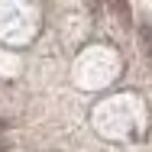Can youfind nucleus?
Here are the masks:
<instances>
[{"label":"nucleus","mask_w":152,"mask_h":152,"mask_svg":"<svg viewBox=\"0 0 152 152\" xmlns=\"http://www.w3.org/2000/svg\"><path fill=\"white\" fill-rule=\"evenodd\" d=\"M139 45L146 55H152V26H139Z\"/></svg>","instance_id":"nucleus-1"},{"label":"nucleus","mask_w":152,"mask_h":152,"mask_svg":"<svg viewBox=\"0 0 152 152\" xmlns=\"http://www.w3.org/2000/svg\"><path fill=\"white\" fill-rule=\"evenodd\" d=\"M113 13L120 16L123 23H129V3H113Z\"/></svg>","instance_id":"nucleus-2"},{"label":"nucleus","mask_w":152,"mask_h":152,"mask_svg":"<svg viewBox=\"0 0 152 152\" xmlns=\"http://www.w3.org/2000/svg\"><path fill=\"white\" fill-rule=\"evenodd\" d=\"M3 129H7V120H0V133H3Z\"/></svg>","instance_id":"nucleus-3"}]
</instances>
